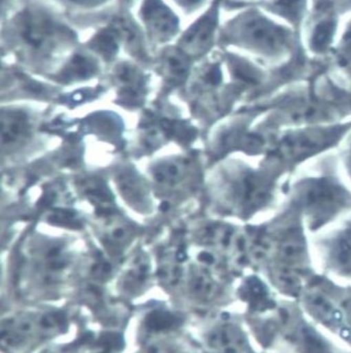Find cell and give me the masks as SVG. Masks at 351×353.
Instances as JSON below:
<instances>
[{
	"label": "cell",
	"mask_w": 351,
	"mask_h": 353,
	"mask_svg": "<svg viewBox=\"0 0 351 353\" xmlns=\"http://www.w3.org/2000/svg\"><path fill=\"white\" fill-rule=\"evenodd\" d=\"M140 18L150 40L156 43L169 41L180 31L178 16L164 0H143Z\"/></svg>",
	"instance_id": "obj_4"
},
{
	"label": "cell",
	"mask_w": 351,
	"mask_h": 353,
	"mask_svg": "<svg viewBox=\"0 0 351 353\" xmlns=\"http://www.w3.org/2000/svg\"><path fill=\"white\" fill-rule=\"evenodd\" d=\"M338 18L332 16H314L308 28V49L320 54L328 51L334 43L338 31Z\"/></svg>",
	"instance_id": "obj_5"
},
{
	"label": "cell",
	"mask_w": 351,
	"mask_h": 353,
	"mask_svg": "<svg viewBox=\"0 0 351 353\" xmlns=\"http://www.w3.org/2000/svg\"><path fill=\"white\" fill-rule=\"evenodd\" d=\"M180 324V319L176 314L166 310H154L148 314L145 320L146 328L151 332L170 330Z\"/></svg>",
	"instance_id": "obj_12"
},
{
	"label": "cell",
	"mask_w": 351,
	"mask_h": 353,
	"mask_svg": "<svg viewBox=\"0 0 351 353\" xmlns=\"http://www.w3.org/2000/svg\"><path fill=\"white\" fill-rule=\"evenodd\" d=\"M121 42H123V40L119 30L116 29L112 22H110V25L100 30L98 33L92 36L88 46L102 57L110 59L118 53Z\"/></svg>",
	"instance_id": "obj_7"
},
{
	"label": "cell",
	"mask_w": 351,
	"mask_h": 353,
	"mask_svg": "<svg viewBox=\"0 0 351 353\" xmlns=\"http://www.w3.org/2000/svg\"><path fill=\"white\" fill-rule=\"evenodd\" d=\"M220 34L224 42L268 60L286 57L296 42L292 29L277 23L257 8H248L228 20Z\"/></svg>",
	"instance_id": "obj_1"
},
{
	"label": "cell",
	"mask_w": 351,
	"mask_h": 353,
	"mask_svg": "<svg viewBox=\"0 0 351 353\" xmlns=\"http://www.w3.org/2000/svg\"><path fill=\"white\" fill-rule=\"evenodd\" d=\"M334 57L341 69L351 77V18L345 25L340 39L334 47Z\"/></svg>",
	"instance_id": "obj_11"
},
{
	"label": "cell",
	"mask_w": 351,
	"mask_h": 353,
	"mask_svg": "<svg viewBox=\"0 0 351 353\" xmlns=\"http://www.w3.org/2000/svg\"><path fill=\"white\" fill-rule=\"evenodd\" d=\"M182 10L187 12H193L202 7L206 0H174Z\"/></svg>",
	"instance_id": "obj_13"
},
{
	"label": "cell",
	"mask_w": 351,
	"mask_h": 353,
	"mask_svg": "<svg viewBox=\"0 0 351 353\" xmlns=\"http://www.w3.org/2000/svg\"><path fill=\"white\" fill-rule=\"evenodd\" d=\"M67 1L77 6V7L90 9V8L99 7V6L103 5L107 0H67Z\"/></svg>",
	"instance_id": "obj_14"
},
{
	"label": "cell",
	"mask_w": 351,
	"mask_h": 353,
	"mask_svg": "<svg viewBox=\"0 0 351 353\" xmlns=\"http://www.w3.org/2000/svg\"><path fill=\"white\" fill-rule=\"evenodd\" d=\"M244 1H256V0H244Z\"/></svg>",
	"instance_id": "obj_16"
},
{
	"label": "cell",
	"mask_w": 351,
	"mask_h": 353,
	"mask_svg": "<svg viewBox=\"0 0 351 353\" xmlns=\"http://www.w3.org/2000/svg\"><path fill=\"white\" fill-rule=\"evenodd\" d=\"M321 1L326 3L327 6H330V3H332V0H321ZM344 7L351 10V0H344Z\"/></svg>",
	"instance_id": "obj_15"
},
{
	"label": "cell",
	"mask_w": 351,
	"mask_h": 353,
	"mask_svg": "<svg viewBox=\"0 0 351 353\" xmlns=\"http://www.w3.org/2000/svg\"><path fill=\"white\" fill-rule=\"evenodd\" d=\"M264 10L286 20L299 32L308 11V0H266Z\"/></svg>",
	"instance_id": "obj_6"
},
{
	"label": "cell",
	"mask_w": 351,
	"mask_h": 353,
	"mask_svg": "<svg viewBox=\"0 0 351 353\" xmlns=\"http://www.w3.org/2000/svg\"><path fill=\"white\" fill-rule=\"evenodd\" d=\"M98 70L97 61L86 54L77 53L66 62L65 68L61 71L64 79H82L96 73Z\"/></svg>",
	"instance_id": "obj_8"
},
{
	"label": "cell",
	"mask_w": 351,
	"mask_h": 353,
	"mask_svg": "<svg viewBox=\"0 0 351 353\" xmlns=\"http://www.w3.org/2000/svg\"><path fill=\"white\" fill-rule=\"evenodd\" d=\"M189 58L178 47L170 48L162 55V68L171 79H182L189 71Z\"/></svg>",
	"instance_id": "obj_9"
},
{
	"label": "cell",
	"mask_w": 351,
	"mask_h": 353,
	"mask_svg": "<svg viewBox=\"0 0 351 353\" xmlns=\"http://www.w3.org/2000/svg\"><path fill=\"white\" fill-rule=\"evenodd\" d=\"M9 33L21 50L42 59L76 40L74 32L39 3H29L19 10L10 21Z\"/></svg>",
	"instance_id": "obj_2"
},
{
	"label": "cell",
	"mask_w": 351,
	"mask_h": 353,
	"mask_svg": "<svg viewBox=\"0 0 351 353\" xmlns=\"http://www.w3.org/2000/svg\"><path fill=\"white\" fill-rule=\"evenodd\" d=\"M220 3L222 0H214L210 9L180 36L178 48L188 57L206 54L213 47L217 36Z\"/></svg>",
	"instance_id": "obj_3"
},
{
	"label": "cell",
	"mask_w": 351,
	"mask_h": 353,
	"mask_svg": "<svg viewBox=\"0 0 351 353\" xmlns=\"http://www.w3.org/2000/svg\"><path fill=\"white\" fill-rule=\"evenodd\" d=\"M3 120V144L16 143L23 136L27 135L29 125L27 118L20 114H12Z\"/></svg>",
	"instance_id": "obj_10"
}]
</instances>
